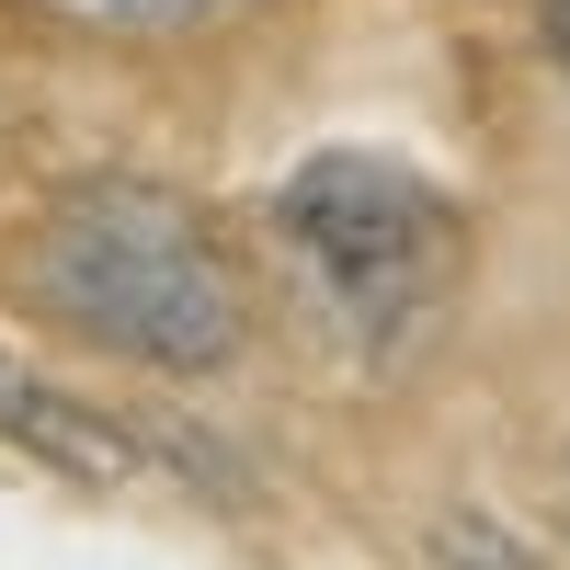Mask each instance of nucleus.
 <instances>
[{
    "label": "nucleus",
    "instance_id": "6",
    "mask_svg": "<svg viewBox=\"0 0 570 570\" xmlns=\"http://www.w3.org/2000/svg\"><path fill=\"white\" fill-rule=\"evenodd\" d=\"M548 46H559V69H570V0H548Z\"/></svg>",
    "mask_w": 570,
    "mask_h": 570
},
{
    "label": "nucleus",
    "instance_id": "4",
    "mask_svg": "<svg viewBox=\"0 0 570 570\" xmlns=\"http://www.w3.org/2000/svg\"><path fill=\"white\" fill-rule=\"evenodd\" d=\"M434 570H548L525 537H502L491 513H445L434 525Z\"/></svg>",
    "mask_w": 570,
    "mask_h": 570
},
{
    "label": "nucleus",
    "instance_id": "1",
    "mask_svg": "<svg viewBox=\"0 0 570 570\" xmlns=\"http://www.w3.org/2000/svg\"><path fill=\"white\" fill-rule=\"evenodd\" d=\"M35 297L58 308L80 343L137 354V365H228L240 354V285H228L206 217L171 195V183H80L58 195L35 240Z\"/></svg>",
    "mask_w": 570,
    "mask_h": 570
},
{
    "label": "nucleus",
    "instance_id": "2",
    "mask_svg": "<svg viewBox=\"0 0 570 570\" xmlns=\"http://www.w3.org/2000/svg\"><path fill=\"white\" fill-rule=\"evenodd\" d=\"M274 217H285L297 274L320 285V308L343 331H365V343H400L456 274V206L376 149H320L285 183Z\"/></svg>",
    "mask_w": 570,
    "mask_h": 570
},
{
    "label": "nucleus",
    "instance_id": "3",
    "mask_svg": "<svg viewBox=\"0 0 570 570\" xmlns=\"http://www.w3.org/2000/svg\"><path fill=\"white\" fill-rule=\"evenodd\" d=\"M0 434H12L23 456H46L58 480H80V491H104V480H126V468H137V445L115 434V422L80 411L69 389H46L35 365H0Z\"/></svg>",
    "mask_w": 570,
    "mask_h": 570
},
{
    "label": "nucleus",
    "instance_id": "5",
    "mask_svg": "<svg viewBox=\"0 0 570 570\" xmlns=\"http://www.w3.org/2000/svg\"><path fill=\"white\" fill-rule=\"evenodd\" d=\"M126 23H183V12H206V0H115Z\"/></svg>",
    "mask_w": 570,
    "mask_h": 570
}]
</instances>
